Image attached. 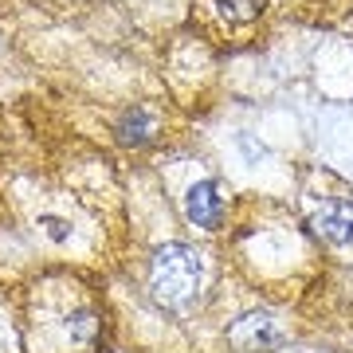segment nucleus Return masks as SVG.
Listing matches in <instances>:
<instances>
[{
  "label": "nucleus",
  "instance_id": "2",
  "mask_svg": "<svg viewBox=\"0 0 353 353\" xmlns=\"http://www.w3.org/2000/svg\"><path fill=\"white\" fill-rule=\"evenodd\" d=\"M310 228H314L318 240H326L330 248L353 243V196H326L322 204H314Z\"/></svg>",
  "mask_w": 353,
  "mask_h": 353
},
{
  "label": "nucleus",
  "instance_id": "4",
  "mask_svg": "<svg viewBox=\"0 0 353 353\" xmlns=\"http://www.w3.org/2000/svg\"><path fill=\"white\" fill-rule=\"evenodd\" d=\"M185 216L196 228H220V220H224V192H220V185L216 181L192 185L189 196H185Z\"/></svg>",
  "mask_w": 353,
  "mask_h": 353
},
{
  "label": "nucleus",
  "instance_id": "5",
  "mask_svg": "<svg viewBox=\"0 0 353 353\" xmlns=\"http://www.w3.org/2000/svg\"><path fill=\"white\" fill-rule=\"evenodd\" d=\"M118 138L126 141V145H141V141L153 138V118L145 106H130L122 114V122H118Z\"/></svg>",
  "mask_w": 353,
  "mask_h": 353
},
{
  "label": "nucleus",
  "instance_id": "3",
  "mask_svg": "<svg viewBox=\"0 0 353 353\" xmlns=\"http://www.w3.org/2000/svg\"><path fill=\"white\" fill-rule=\"evenodd\" d=\"M228 341L240 353H267V350H275V345H283V326H279L275 314L252 310V314H243L236 326L228 330Z\"/></svg>",
  "mask_w": 353,
  "mask_h": 353
},
{
  "label": "nucleus",
  "instance_id": "1",
  "mask_svg": "<svg viewBox=\"0 0 353 353\" xmlns=\"http://www.w3.org/2000/svg\"><path fill=\"white\" fill-rule=\"evenodd\" d=\"M204 279V259L185 243H165L153 252L150 263V290L165 310H185V306L201 294Z\"/></svg>",
  "mask_w": 353,
  "mask_h": 353
},
{
  "label": "nucleus",
  "instance_id": "6",
  "mask_svg": "<svg viewBox=\"0 0 353 353\" xmlns=\"http://www.w3.org/2000/svg\"><path fill=\"white\" fill-rule=\"evenodd\" d=\"M216 8L228 24H248L263 12V0H216Z\"/></svg>",
  "mask_w": 353,
  "mask_h": 353
}]
</instances>
